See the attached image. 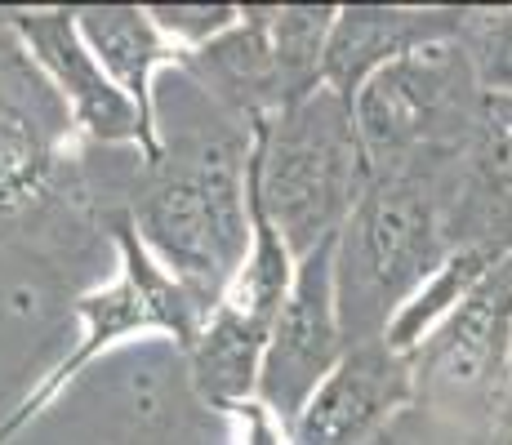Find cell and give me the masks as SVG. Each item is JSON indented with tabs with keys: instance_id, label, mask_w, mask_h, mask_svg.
Returning a JSON list of instances; mask_svg holds the SVG:
<instances>
[{
	"instance_id": "cell-15",
	"label": "cell",
	"mask_w": 512,
	"mask_h": 445,
	"mask_svg": "<svg viewBox=\"0 0 512 445\" xmlns=\"http://www.w3.org/2000/svg\"><path fill=\"white\" fill-rule=\"evenodd\" d=\"M499 259H504V254L486 250V245H455L450 259L419 285L415 299H410L406 308L397 312V321L388 325V334H383L388 348L401 352V356H415L423 343H428L432 334L450 321V312H455L459 303H464L468 294L486 281L490 267H495Z\"/></svg>"
},
{
	"instance_id": "cell-5",
	"label": "cell",
	"mask_w": 512,
	"mask_h": 445,
	"mask_svg": "<svg viewBox=\"0 0 512 445\" xmlns=\"http://www.w3.org/2000/svg\"><path fill=\"white\" fill-rule=\"evenodd\" d=\"M415 361V405L464 437L495 441L512 405V254L450 312Z\"/></svg>"
},
{
	"instance_id": "cell-17",
	"label": "cell",
	"mask_w": 512,
	"mask_h": 445,
	"mask_svg": "<svg viewBox=\"0 0 512 445\" xmlns=\"http://www.w3.org/2000/svg\"><path fill=\"white\" fill-rule=\"evenodd\" d=\"M464 49L481 89L512 98V9H468Z\"/></svg>"
},
{
	"instance_id": "cell-7",
	"label": "cell",
	"mask_w": 512,
	"mask_h": 445,
	"mask_svg": "<svg viewBox=\"0 0 512 445\" xmlns=\"http://www.w3.org/2000/svg\"><path fill=\"white\" fill-rule=\"evenodd\" d=\"M334 241L317 245L308 259H299L294 290L268 334L259 401L285 423L299 419V410L321 388V379L348 352V334H343V321H339V299H334Z\"/></svg>"
},
{
	"instance_id": "cell-12",
	"label": "cell",
	"mask_w": 512,
	"mask_h": 445,
	"mask_svg": "<svg viewBox=\"0 0 512 445\" xmlns=\"http://www.w3.org/2000/svg\"><path fill=\"white\" fill-rule=\"evenodd\" d=\"M450 241L512 254V98L486 94L450 187Z\"/></svg>"
},
{
	"instance_id": "cell-16",
	"label": "cell",
	"mask_w": 512,
	"mask_h": 445,
	"mask_svg": "<svg viewBox=\"0 0 512 445\" xmlns=\"http://www.w3.org/2000/svg\"><path fill=\"white\" fill-rule=\"evenodd\" d=\"M334 18H339L334 5H272V54L281 67L285 107L326 89Z\"/></svg>"
},
{
	"instance_id": "cell-1",
	"label": "cell",
	"mask_w": 512,
	"mask_h": 445,
	"mask_svg": "<svg viewBox=\"0 0 512 445\" xmlns=\"http://www.w3.org/2000/svg\"><path fill=\"white\" fill-rule=\"evenodd\" d=\"M130 219L156 263L205 308H219L250 254V130H187L161 138Z\"/></svg>"
},
{
	"instance_id": "cell-13",
	"label": "cell",
	"mask_w": 512,
	"mask_h": 445,
	"mask_svg": "<svg viewBox=\"0 0 512 445\" xmlns=\"http://www.w3.org/2000/svg\"><path fill=\"white\" fill-rule=\"evenodd\" d=\"M76 23H81L85 45L94 49L103 72L139 107L143 125L156 138H165L161 112H156V76H161L165 67L183 72L187 54L165 41V32L156 27L147 5H90V9H76Z\"/></svg>"
},
{
	"instance_id": "cell-8",
	"label": "cell",
	"mask_w": 512,
	"mask_h": 445,
	"mask_svg": "<svg viewBox=\"0 0 512 445\" xmlns=\"http://www.w3.org/2000/svg\"><path fill=\"white\" fill-rule=\"evenodd\" d=\"M406 405H415V361L388 339L348 343L290 423V445H370Z\"/></svg>"
},
{
	"instance_id": "cell-11",
	"label": "cell",
	"mask_w": 512,
	"mask_h": 445,
	"mask_svg": "<svg viewBox=\"0 0 512 445\" xmlns=\"http://www.w3.org/2000/svg\"><path fill=\"white\" fill-rule=\"evenodd\" d=\"M183 76L228 116L232 125H259L285 107L281 67L272 54V5L241 9V23L214 45L183 58Z\"/></svg>"
},
{
	"instance_id": "cell-18",
	"label": "cell",
	"mask_w": 512,
	"mask_h": 445,
	"mask_svg": "<svg viewBox=\"0 0 512 445\" xmlns=\"http://www.w3.org/2000/svg\"><path fill=\"white\" fill-rule=\"evenodd\" d=\"M147 9H152L156 27L165 32V41L183 49V54L214 45L241 23V5H147Z\"/></svg>"
},
{
	"instance_id": "cell-6",
	"label": "cell",
	"mask_w": 512,
	"mask_h": 445,
	"mask_svg": "<svg viewBox=\"0 0 512 445\" xmlns=\"http://www.w3.org/2000/svg\"><path fill=\"white\" fill-rule=\"evenodd\" d=\"M5 27L23 45V54L41 67L54 94L63 98L76 130L90 134L94 143L139 147L147 165L161 161L165 143L147 130L139 107L116 89V81L94 58V49L85 45L76 9H14V14H5Z\"/></svg>"
},
{
	"instance_id": "cell-3",
	"label": "cell",
	"mask_w": 512,
	"mask_h": 445,
	"mask_svg": "<svg viewBox=\"0 0 512 445\" xmlns=\"http://www.w3.org/2000/svg\"><path fill=\"white\" fill-rule=\"evenodd\" d=\"M450 187L455 178H370L334 241V299L348 343L383 339L450 259Z\"/></svg>"
},
{
	"instance_id": "cell-20",
	"label": "cell",
	"mask_w": 512,
	"mask_h": 445,
	"mask_svg": "<svg viewBox=\"0 0 512 445\" xmlns=\"http://www.w3.org/2000/svg\"><path fill=\"white\" fill-rule=\"evenodd\" d=\"M490 445H512V405H508L504 423H499V432H495V441H490Z\"/></svg>"
},
{
	"instance_id": "cell-19",
	"label": "cell",
	"mask_w": 512,
	"mask_h": 445,
	"mask_svg": "<svg viewBox=\"0 0 512 445\" xmlns=\"http://www.w3.org/2000/svg\"><path fill=\"white\" fill-rule=\"evenodd\" d=\"M232 423H236V445H290V423L277 419L259 397L236 405Z\"/></svg>"
},
{
	"instance_id": "cell-9",
	"label": "cell",
	"mask_w": 512,
	"mask_h": 445,
	"mask_svg": "<svg viewBox=\"0 0 512 445\" xmlns=\"http://www.w3.org/2000/svg\"><path fill=\"white\" fill-rule=\"evenodd\" d=\"M72 130L63 98L14 41L0 54V214L27 210L49 192Z\"/></svg>"
},
{
	"instance_id": "cell-14",
	"label": "cell",
	"mask_w": 512,
	"mask_h": 445,
	"mask_svg": "<svg viewBox=\"0 0 512 445\" xmlns=\"http://www.w3.org/2000/svg\"><path fill=\"white\" fill-rule=\"evenodd\" d=\"M268 334L272 330L259 325L254 316L236 312L232 303H219V308L205 316L201 334H196L192 352H187L196 397L223 414L259 397Z\"/></svg>"
},
{
	"instance_id": "cell-2",
	"label": "cell",
	"mask_w": 512,
	"mask_h": 445,
	"mask_svg": "<svg viewBox=\"0 0 512 445\" xmlns=\"http://www.w3.org/2000/svg\"><path fill=\"white\" fill-rule=\"evenodd\" d=\"M245 178L294 259L334 241L374 178L352 103L326 85L250 125Z\"/></svg>"
},
{
	"instance_id": "cell-4",
	"label": "cell",
	"mask_w": 512,
	"mask_h": 445,
	"mask_svg": "<svg viewBox=\"0 0 512 445\" xmlns=\"http://www.w3.org/2000/svg\"><path fill=\"white\" fill-rule=\"evenodd\" d=\"M486 89L464 36L428 45L370 76L352 98L374 178H455L481 121Z\"/></svg>"
},
{
	"instance_id": "cell-10",
	"label": "cell",
	"mask_w": 512,
	"mask_h": 445,
	"mask_svg": "<svg viewBox=\"0 0 512 445\" xmlns=\"http://www.w3.org/2000/svg\"><path fill=\"white\" fill-rule=\"evenodd\" d=\"M468 9H410V5H348L334 18L326 85L334 94L352 98L366 89L370 76L428 45L459 41Z\"/></svg>"
}]
</instances>
